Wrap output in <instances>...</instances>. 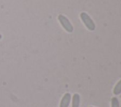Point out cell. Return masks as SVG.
<instances>
[{
    "instance_id": "6da1fadb",
    "label": "cell",
    "mask_w": 121,
    "mask_h": 107,
    "mask_svg": "<svg viewBox=\"0 0 121 107\" xmlns=\"http://www.w3.org/2000/svg\"><path fill=\"white\" fill-rule=\"evenodd\" d=\"M80 19H81L82 23L85 24V26L87 27L88 30L94 31L95 29V24L94 21L92 20V18L86 12H81L80 13Z\"/></svg>"
},
{
    "instance_id": "5b68a950",
    "label": "cell",
    "mask_w": 121,
    "mask_h": 107,
    "mask_svg": "<svg viewBox=\"0 0 121 107\" xmlns=\"http://www.w3.org/2000/svg\"><path fill=\"white\" fill-rule=\"evenodd\" d=\"M113 94H114V95H119V94H121V80H119V81L116 83L115 86L113 87Z\"/></svg>"
},
{
    "instance_id": "8992f818",
    "label": "cell",
    "mask_w": 121,
    "mask_h": 107,
    "mask_svg": "<svg viewBox=\"0 0 121 107\" xmlns=\"http://www.w3.org/2000/svg\"><path fill=\"white\" fill-rule=\"evenodd\" d=\"M111 103H112V107H119V100L116 97H112L111 99Z\"/></svg>"
},
{
    "instance_id": "52a82bcc",
    "label": "cell",
    "mask_w": 121,
    "mask_h": 107,
    "mask_svg": "<svg viewBox=\"0 0 121 107\" xmlns=\"http://www.w3.org/2000/svg\"><path fill=\"white\" fill-rule=\"evenodd\" d=\"M90 107H92V106H90Z\"/></svg>"
},
{
    "instance_id": "3957f363",
    "label": "cell",
    "mask_w": 121,
    "mask_h": 107,
    "mask_svg": "<svg viewBox=\"0 0 121 107\" xmlns=\"http://www.w3.org/2000/svg\"><path fill=\"white\" fill-rule=\"evenodd\" d=\"M71 101V95L70 93H65L63 95V97L60 99V107H68Z\"/></svg>"
},
{
    "instance_id": "7a4b0ae2",
    "label": "cell",
    "mask_w": 121,
    "mask_h": 107,
    "mask_svg": "<svg viewBox=\"0 0 121 107\" xmlns=\"http://www.w3.org/2000/svg\"><path fill=\"white\" fill-rule=\"evenodd\" d=\"M58 20L60 22V23L61 24V26L64 28V30L68 33H72L74 30V27L72 25V23H70V21L68 20V18H66L64 15H59L58 16Z\"/></svg>"
},
{
    "instance_id": "277c9868",
    "label": "cell",
    "mask_w": 121,
    "mask_h": 107,
    "mask_svg": "<svg viewBox=\"0 0 121 107\" xmlns=\"http://www.w3.org/2000/svg\"><path fill=\"white\" fill-rule=\"evenodd\" d=\"M79 101H80V97L78 93L73 95L72 98V107H79Z\"/></svg>"
}]
</instances>
